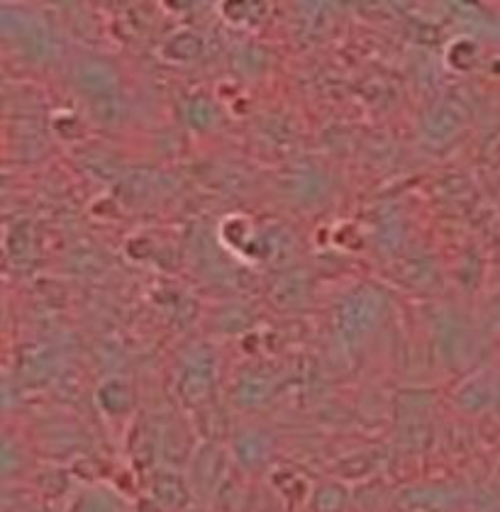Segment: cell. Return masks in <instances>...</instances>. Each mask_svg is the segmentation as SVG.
Instances as JSON below:
<instances>
[{
	"label": "cell",
	"mask_w": 500,
	"mask_h": 512,
	"mask_svg": "<svg viewBox=\"0 0 500 512\" xmlns=\"http://www.w3.org/2000/svg\"><path fill=\"white\" fill-rule=\"evenodd\" d=\"M386 298L376 286H361L340 305V325L349 332H364L379 320Z\"/></svg>",
	"instance_id": "obj_1"
},
{
	"label": "cell",
	"mask_w": 500,
	"mask_h": 512,
	"mask_svg": "<svg viewBox=\"0 0 500 512\" xmlns=\"http://www.w3.org/2000/svg\"><path fill=\"white\" fill-rule=\"evenodd\" d=\"M76 83L83 93H88L93 100L108 98L118 93V71L105 61H86L76 69Z\"/></svg>",
	"instance_id": "obj_2"
},
{
	"label": "cell",
	"mask_w": 500,
	"mask_h": 512,
	"mask_svg": "<svg viewBox=\"0 0 500 512\" xmlns=\"http://www.w3.org/2000/svg\"><path fill=\"white\" fill-rule=\"evenodd\" d=\"M466 118H469V110H466L464 103H459L457 98L444 100L440 108H435L430 113V118L425 120V132L427 137L432 139H447L457 135L464 125Z\"/></svg>",
	"instance_id": "obj_3"
},
{
	"label": "cell",
	"mask_w": 500,
	"mask_h": 512,
	"mask_svg": "<svg viewBox=\"0 0 500 512\" xmlns=\"http://www.w3.org/2000/svg\"><path fill=\"white\" fill-rule=\"evenodd\" d=\"M305 293H308L305 274L283 276L281 281H276V286L271 288V298H274L276 305H281V308H291V305L303 303Z\"/></svg>",
	"instance_id": "obj_4"
},
{
	"label": "cell",
	"mask_w": 500,
	"mask_h": 512,
	"mask_svg": "<svg viewBox=\"0 0 500 512\" xmlns=\"http://www.w3.org/2000/svg\"><path fill=\"white\" fill-rule=\"evenodd\" d=\"M261 247H264L266 259H271V264H286L296 252V244L293 237L283 230H269L261 237Z\"/></svg>",
	"instance_id": "obj_5"
},
{
	"label": "cell",
	"mask_w": 500,
	"mask_h": 512,
	"mask_svg": "<svg viewBox=\"0 0 500 512\" xmlns=\"http://www.w3.org/2000/svg\"><path fill=\"white\" fill-rule=\"evenodd\" d=\"M93 115L100 122H105V125H118L125 118V103H122V98H118V93L108 98H98L93 100Z\"/></svg>",
	"instance_id": "obj_6"
},
{
	"label": "cell",
	"mask_w": 500,
	"mask_h": 512,
	"mask_svg": "<svg viewBox=\"0 0 500 512\" xmlns=\"http://www.w3.org/2000/svg\"><path fill=\"white\" fill-rule=\"evenodd\" d=\"M200 54V40L196 35H179L166 47V57L176 61H193Z\"/></svg>",
	"instance_id": "obj_7"
},
{
	"label": "cell",
	"mask_w": 500,
	"mask_h": 512,
	"mask_svg": "<svg viewBox=\"0 0 500 512\" xmlns=\"http://www.w3.org/2000/svg\"><path fill=\"white\" fill-rule=\"evenodd\" d=\"M405 269L408 271H398L400 281L413 283V286H422V283H427L432 276H435V266H432L427 259L405 261Z\"/></svg>",
	"instance_id": "obj_8"
},
{
	"label": "cell",
	"mask_w": 500,
	"mask_h": 512,
	"mask_svg": "<svg viewBox=\"0 0 500 512\" xmlns=\"http://www.w3.org/2000/svg\"><path fill=\"white\" fill-rule=\"evenodd\" d=\"M188 120L193 127H208L215 120V108L208 98H196L188 105Z\"/></svg>",
	"instance_id": "obj_9"
}]
</instances>
